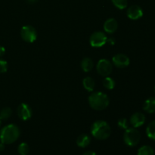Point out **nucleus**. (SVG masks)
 Here are the masks:
<instances>
[{"instance_id": "16", "label": "nucleus", "mask_w": 155, "mask_h": 155, "mask_svg": "<svg viewBox=\"0 0 155 155\" xmlns=\"http://www.w3.org/2000/svg\"><path fill=\"white\" fill-rule=\"evenodd\" d=\"M83 87L85 88L88 92H92L95 87V82L93 78L90 77H86V78L83 79Z\"/></svg>"}, {"instance_id": "31", "label": "nucleus", "mask_w": 155, "mask_h": 155, "mask_svg": "<svg viewBox=\"0 0 155 155\" xmlns=\"http://www.w3.org/2000/svg\"><path fill=\"white\" fill-rule=\"evenodd\" d=\"M154 92H155V87H154Z\"/></svg>"}, {"instance_id": "25", "label": "nucleus", "mask_w": 155, "mask_h": 155, "mask_svg": "<svg viewBox=\"0 0 155 155\" xmlns=\"http://www.w3.org/2000/svg\"><path fill=\"white\" fill-rule=\"evenodd\" d=\"M107 42L109 45H114L115 44V42H116V40H115V39L114 37H110L108 39H107Z\"/></svg>"}, {"instance_id": "21", "label": "nucleus", "mask_w": 155, "mask_h": 155, "mask_svg": "<svg viewBox=\"0 0 155 155\" xmlns=\"http://www.w3.org/2000/svg\"><path fill=\"white\" fill-rule=\"evenodd\" d=\"M18 151L20 155H27L30 152V147L26 142H22L18 145Z\"/></svg>"}, {"instance_id": "2", "label": "nucleus", "mask_w": 155, "mask_h": 155, "mask_svg": "<svg viewBox=\"0 0 155 155\" xmlns=\"http://www.w3.org/2000/svg\"><path fill=\"white\" fill-rule=\"evenodd\" d=\"M91 134L98 140H105L110 137L111 129L109 124L104 120H97L91 127Z\"/></svg>"}, {"instance_id": "14", "label": "nucleus", "mask_w": 155, "mask_h": 155, "mask_svg": "<svg viewBox=\"0 0 155 155\" xmlns=\"http://www.w3.org/2000/svg\"><path fill=\"white\" fill-rule=\"evenodd\" d=\"M91 138L87 134H81L77 139V145L80 148H86L90 144Z\"/></svg>"}, {"instance_id": "6", "label": "nucleus", "mask_w": 155, "mask_h": 155, "mask_svg": "<svg viewBox=\"0 0 155 155\" xmlns=\"http://www.w3.org/2000/svg\"><path fill=\"white\" fill-rule=\"evenodd\" d=\"M96 70L99 75L104 77H108L113 71V64L107 59H101L97 63Z\"/></svg>"}, {"instance_id": "23", "label": "nucleus", "mask_w": 155, "mask_h": 155, "mask_svg": "<svg viewBox=\"0 0 155 155\" xmlns=\"http://www.w3.org/2000/svg\"><path fill=\"white\" fill-rule=\"evenodd\" d=\"M117 126L122 130H127L129 128V122L127 118H120L117 121Z\"/></svg>"}, {"instance_id": "29", "label": "nucleus", "mask_w": 155, "mask_h": 155, "mask_svg": "<svg viewBox=\"0 0 155 155\" xmlns=\"http://www.w3.org/2000/svg\"><path fill=\"white\" fill-rule=\"evenodd\" d=\"M26 1H27V2L30 3V4H33V3H36L38 0H26Z\"/></svg>"}, {"instance_id": "17", "label": "nucleus", "mask_w": 155, "mask_h": 155, "mask_svg": "<svg viewBox=\"0 0 155 155\" xmlns=\"http://www.w3.org/2000/svg\"><path fill=\"white\" fill-rule=\"evenodd\" d=\"M137 155H154V151L149 145H143L138 150Z\"/></svg>"}, {"instance_id": "18", "label": "nucleus", "mask_w": 155, "mask_h": 155, "mask_svg": "<svg viewBox=\"0 0 155 155\" xmlns=\"http://www.w3.org/2000/svg\"><path fill=\"white\" fill-rule=\"evenodd\" d=\"M146 134L149 139L155 141V120L151 121L146 128Z\"/></svg>"}, {"instance_id": "15", "label": "nucleus", "mask_w": 155, "mask_h": 155, "mask_svg": "<svg viewBox=\"0 0 155 155\" xmlns=\"http://www.w3.org/2000/svg\"><path fill=\"white\" fill-rule=\"evenodd\" d=\"M81 68L84 72L88 73L89 71H91L92 70L94 67V63H93V61L90 58H84L82 60L81 64Z\"/></svg>"}, {"instance_id": "13", "label": "nucleus", "mask_w": 155, "mask_h": 155, "mask_svg": "<svg viewBox=\"0 0 155 155\" xmlns=\"http://www.w3.org/2000/svg\"><path fill=\"white\" fill-rule=\"evenodd\" d=\"M143 109L145 112L149 114L155 113V98H149L144 102Z\"/></svg>"}, {"instance_id": "5", "label": "nucleus", "mask_w": 155, "mask_h": 155, "mask_svg": "<svg viewBox=\"0 0 155 155\" xmlns=\"http://www.w3.org/2000/svg\"><path fill=\"white\" fill-rule=\"evenodd\" d=\"M21 36L26 42L32 43L37 39V32L31 25H26L21 28Z\"/></svg>"}, {"instance_id": "1", "label": "nucleus", "mask_w": 155, "mask_h": 155, "mask_svg": "<svg viewBox=\"0 0 155 155\" xmlns=\"http://www.w3.org/2000/svg\"><path fill=\"white\" fill-rule=\"evenodd\" d=\"M21 130L15 124H8L0 130V141L5 145H10L16 142L20 137Z\"/></svg>"}, {"instance_id": "9", "label": "nucleus", "mask_w": 155, "mask_h": 155, "mask_svg": "<svg viewBox=\"0 0 155 155\" xmlns=\"http://www.w3.org/2000/svg\"><path fill=\"white\" fill-rule=\"evenodd\" d=\"M112 62H113V64L117 68H124L129 66L130 61L128 56L124 54L119 53V54H117L114 56L113 58H112Z\"/></svg>"}, {"instance_id": "24", "label": "nucleus", "mask_w": 155, "mask_h": 155, "mask_svg": "<svg viewBox=\"0 0 155 155\" xmlns=\"http://www.w3.org/2000/svg\"><path fill=\"white\" fill-rule=\"evenodd\" d=\"M8 63L6 61L0 59V74H4L7 72Z\"/></svg>"}, {"instance_id": "30", "label": "nucleus", "mask_w": 155, "mask_h": 155, "mask_svg": "<svg viewBox=\"0 0 155 155\" xmlns=\"http://www.w3.org/2000/svg\"><path fill=\"white\" fill-rule=\"evenodd\" d=\"M1 124H2V120H0V127H1Z\"/></svg>"}, {"instance_id": "28", "label": "nucleus", "mask_w": 155, "mask_h": 155, "mask_svg": "<svg viewBox=\"0 0 155 155\" xmlns=\"http://www.w3.org/2000/svg\"><path fill=\"white\" fill-rule=\"evenodd\" d=\"M5 150V144L1 142L0 143V151H3Z\"/></svg>"}, {"instance_id": "8", "label": "nucleus", "mask_w": 155, "mask_h": 155, "mask_svg": "<svg viewBox=\"0 0 155 155\" xmlns=\"http://www.w3.org/2000/svg\"><path fill=\"white\" fill-rule=\"evenodd\" d=\"M17 114H18V116L20 119L26 121L31 118L33 111H32V109L30 107V105H28L26 103H22L18 107Z\"/></svg>"}, {"instance_id": "11", "label": "nucleus", "mask_w": 155, "mask_h": 155, "mask_svg": "<svg viewBox=\"0 0 155 155\" xmlns=\"http://www.w3.org/2000/svg\"><path fill=\"white\" fill-rule=\"evenodd\" d=\"M145 116L141 112H136L130 117V124L134 128L140 127L145 124Z\"/></svg>"}, {"instance_id": "22", "label": "nucleus", "mask_w": 155, "mask_h": 155, "mask_svg": "<svg viewBox=\"0 0 155 155\" xmlns=\"http://www.w3.org/2000/svg\"><path fill=\"white\" fill-rule=\"evenodd\" d=\"M112 3L116 8L119 9H124L127 7V0H111Z\"/></svg>"}, {"instance_id": "4", "label": "nucleus", "mask_w": 155, "mask_h": 155, "mask_svg": "<svg viewBox=\"0 0 155 155\" xmlns=\"http://www.w3.org/2000/svg\"><path fill=\"white\" fill-rule=\"evenodd\" d=\"M141 134L136 128H128L124 133V142L130 147H134L139 143Z\"/></svg>"}, {"instance_id": "7", "label": "nucleus", "mask_w": 155, "mask_h": 155, "mask_svg": "<svg viewBox=\"0 0 155 155\" xmlns=\"http://www.w3.org/2000/svg\"><path fill=\"white\" fill-rule=\"evenodd\" d=\"M107 36L101 31L94 32L89 38V42L94 48H100L107 43Z\"/></svg>"}, {"instance_id": "26", "label": "nucleus", "mask_w": 155, "mask_h": 155, "mask_svg": "<svg viewBox=\"0 0 155 155\" xmlns=\"http://www.w3.org/2000/svg\"><path fill=\"white\" fill-rule=\"evenodd\" d=\"M5 54V48L3 46H0V58L2 57Z\"/></svg>"}, {"instance_id": "12", "label": "nucleus", "mask_w": 155, "mask_h": 155, "mask_svg": "<svg viewBox=\"0 0 155 155\" xmlns=\"http://www.w3.org/2000/svg\"><path fill=\"white\" fill-rule=\"evenodd\" d=\"M118 27V23L117 20L114 18H109L104 22V30L106 33L109 34H112L114 33Z\"/></svg>"}, {"instance_id": "27", "label": "nucleus", "mask_w": 155, "mask_h": 155, "mask_svg": "<svg viewBox=\"0 0 155 155\" xmlns=\"http://www.w3.org/2000/svg\"><path fill=\"white\" fill-rule=\"evenodd\" d=\"M83 155H97V154H96V153L94 152V151H86L85 153H83Z\"/></svg>"}, {"instance_id": "19", "label": "nucleus", "mask_w": 155, "mask_h": 155, "mask_svg": "<svg viewBox=\"0 0 155 155\" xmlns=\"http://www.w3.org/2000/svg\"><path fill=\"white\" fill-rule=\"evenodd\" d=\"M103 86L104 88H106L107 89L109 90H111L114 89V88L115 87V81L114 79H112L110 77H105L104 78L102 81Z\"/></svg>"}, {"instance_id": "10", "label": "nucleus", "mask_w": 155, "mask_h": 155, "mask_svg": "<svg viewBox=\"0 0 155 155\" xmlns=\"http://www.w3.org/2000/svg\"><path fill=\"white\" fill-rule=\"evenodd\" d=\"M127 17L131 20H138L143 16V10L137 5H132L127 9Z\"/></svg>"}, {"instance_id": "3", "label": "nucleus", "mask_w": 155, "mask_h": 155, "mask_svg": "<svg viewBox=\"0 0 155 155\" xmlns=\"http://www.w3.org/2000/svg\"><path fill=\"white\" fill-rule=\"evenodd\" d=\"M109 98L102 92H93L89 97V104L92 109L95 110H102L109 105Z\"/></svg>"}, {"instance_id": "20", "label": "nucleus", "mask_w": 155, "mask_h": 155, "mask_svg": "<svg viewBox=\"0 0 155 155\" xmlns=\"http://www.w3.org/2000/svg\"><path fill=\"white\" fill-rule=\"evenodd\" d=\"M12 114V110L8 107H4L0 110V120H6L8 119Z\"/></svg>"}]
</instances>
